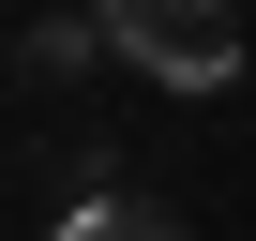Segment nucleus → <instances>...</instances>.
<instances>
[{"label":"nucleus","instance_id":"f03ea898","mask_svg":"<svg viewBox=\"0 0 256 241\" xmlns=\"http://www.w3.org/2000/svg\"><path fill=\"white\" fill-rule=\"evenodd\" d=\"M46 241H181V226H166V211H136V196H76Z\"/></svg>","mask_w":256,"mask_h":241},{"label":"nucleus","instance_id":"7ed1b4c3","mask_svg":"<svg viewBox=\"0 0 256 241\" xmlns=\"http://www.w3.org/2000/svg\"><path fill=\"white\" fill-rule=\"evenodd\" d=\"M90 46H106V16H90V30H76V16H46V30H30V46H16V60H30V76H76V60H90Z\"/></svg>","mask_w":256,"mask_h":241},{"label":"nucleus","instance_id":"f257e3e1","mask_svg":"<svg viewBox=\"0 0 256 241\" xmlns=\"http://www.w3.org/2000/svg\"><path fill=\"white\" fill-rule=\"evenodd\" d=\"M106 46L151 90H226L241 76V0H106Z\"/></svg>","mask_w":256,"mask_h":241}]
</instances>
